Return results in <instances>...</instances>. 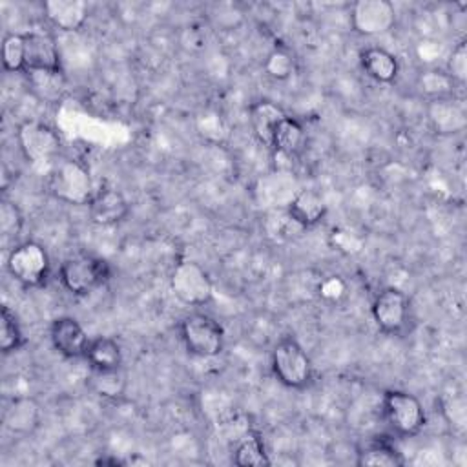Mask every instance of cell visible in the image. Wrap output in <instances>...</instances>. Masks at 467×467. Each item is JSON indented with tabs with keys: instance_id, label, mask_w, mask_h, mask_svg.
Returning <instances> with one entry per match:
<instances>
[{
	"instance_id": "1",
	"label": "cell",
	"mask_w": 467,
	"mask_h": 467,
	"mask_svg": "<svg viewBox=\"0 0 467 467\" xmlns=\"http://www.w3.org/2000/svg\"><path fill=\"white\" fill-rule=\"evenodd\" d=\"M49 193L66 204L88 206L97 188L88 168L73 159H57L47 177Z\"/></svg>"
},
{
	"instance_id": "2",
	"label": "cell",
	"mask_w": 467,
	"mask_h": 467,
	"mask_svg": "<svg viewBox=\"0 0 467 467\" xmlns=\"http://www.w3.org/2000/svg\"><path fill=\"white\" fill-rule=\"evenodd\" d=\"M111 275V266L104 257L93 254H75L60 265V283L73 296H88L100 288Z\"/></svg>"
},
{
	"instance_id": "3",
	"label": "cell",
	"mask_w": 467,
	"mask_h": 467,
	"mask_svg": "<svg viewBox=\"0 0 467 467\" xmlns=\"http://www.w3.org/2000/svg\"><path fill=\"white\" fill-rule=\"evenodd\" d=\"M270 363L275 379L288 389H305L312 381V361L306 350L294 337H283L274 345Z\"/></svg>"
},
{
	"instance_id": "4",
	"label": "cell",
	"mask_w": 467,
	"mask_h": 467,
	"mask_svg": "<svg viewBox=\"0 0 467 467\" xmlns=\"http://www.w3.org/2000/svg\"><path fill=\"white\" fill-rule=\"evenodd\" d=\"M181 339L192 356L208 359L224 348V330L215 317L204 312H192L179 325Z\"/></svg>"
},
{
	"instance_id": "5",
	"label": "cell",
	"mask_w": 467,
	"mask_h": 467,
	"mask_svg": "<svg viewBox=\"0 0 467 467\" xmlns=\"http://www.w3.org/2000/svg\"><path fill=\"white\" fill-rule=\"evenodd\" d=\"M381 410L390 431L403 438L420 434L427 421L421 401L414 394L400 389H390L383 392Z\"/></svg>"
},
{
	"instance_id": "6",
	"label": "cell",
	"mask_w": 467,
	"mask_h": 467,
	"mask_svg": "<svg viewBox=\"0 0 467 467\" xmlns=\"http://www.w3.org/2000/svg\"><path fill=\"white\" fill-rule=\"evenodd\" d=\"M173 296L186 306H202L213 297L210 274L193 259H181L170 274Z\"/></svg>"
},
{
	"instance_id": "7",
	"label": "cell",
	"mask_w": 467,
	"mask_h": 467,
	"mask_svg": "<svg viewBox=\"0 0 467 467\" xmlns=\"http://www.w3.org/2000/svg\"><path fill=\"white\" fill-rule=\"evenodd\" d=\"M49 268L47 250L36 241H24L7 255L9 274L24 286H42L49 275Z\"/></svg>"
},
{
	"instance_id": "8",
	"label": "cell",
	"mask_w": 467,
	"mask_h": 467,
	"mask_svg": "<svg viewBox=\"0 0 467 467\" xmlns=\"http://www.w3.org/2000/svg\"><path fill=\"white\" fill-rule=\"evenodd\" d=\"M16 142L22 155L35 164L57 161L62 146L58 133L40 120H24L16 128Z\"/></svg>"
},
{
	"instance_id": "9",
	"label": "cell",
	"mask_w": 467,
	"mask_h": 467,
	"mask_svg": "<svg viewBox=\"0 0 467 467\" xmlns=\"http://www.w3.org/2000/svg\"><path fill=\"white\" fill-rule=\"evenodd\" d=\"M396 7L389 0H358L350 7L352 29L361 36H379L396 26Z\"/></svg>"
},
{
	"instance_id": "10",
	"label": "cell",
	"mask_w": 467,
	"mask_h": 467,
	"mask_svg": "<svg viewBox=\"0 0 467 467\" xmlns=\"http://www.w3.org/2000/svg\"><path fill=\"white\" fill-rule=\"evenodd\" d=\"M370 312L374 323L381 332L396 336L407 327L410 303L405 292L394 286H387L376 294Z\"/></svg>"
},
{
	"instance_id": "11",
	"label": "cell",
	"mask_w": 467,
	"mask_h": 467,
	"mask_svg": "<svg viewBox=\"0 0 467 467\" xmlns=\"http://www.w3.org/2000/svg\"><path fill=\"white\" fill-rule=\"evenodd\" d=\"M427 122L438 135H456L467 128V109L456 97L427 100Z\"/></svg>"
},
{
	"instance_id": "12",
	"label": "cell",
	"mask_w": 467,
	"mask_h": 467,
	"mask_svg": "<svg viewBox=\"0 0 467 467\" xmlns=\"http://www.w3.org/2000/svg\"><path fill=\"white\" fill-rule=\"evenodd\" d=\"M40 421H42V407L29 394H20L11 398L2 414V423L5 431H9L15 436L33 434L40 427Z\"/></svg>"
},
{
	"instance_id": "13",
	"label": "cell",
	"mask_w": 467,
	"mask_h": 467,
	"mask_svg": "<svg viewBox=\"0 0 467 467\" xmlns=\"http://www.w3.org/2000/svg\"><path fill=\"white\" fill-rule=\"evenodd\" d=\"M49 339H51L53 348L67 359L84 358L88 343H89L88 334L82 328V325L75 317H69V316L57 317L51 323Z\"/></svg>"
},
{
	"instance_id": "14",
	"label": "cell",
	"mask_w": 467,
	"mask_h": 467,
	"mask_svg": "<svg viewBox=\"0 0 467 467\" xmlns=\"http://www.w3.org/2000/svg\"><path fill=\"white\" fill-rule=\"evenodd\" d=\"M26 36V71H62L60 51L49 33L29 31Z\"/></svg>"
},
{
	"instance_id": "15",
	"label": "cell",
	"mask_w": 467,
	"mask_h": 467,
	"mask_svg": "<svg viewBox=\"0 0 467 467\" xmlns=\"http://www.w3.org/2000/svg\"><path fill=\"white\" fill-rule=\"evenodd\" d=\"M88 213L95 224L113 226L128 217L130 204L120 190L113 186H102L91 197L88 204Z\"/></svg>"
},
{
	"instance_id": "16",
	"label": "cell",
	"mask_w": 467,
	"mask_h": 467,
	"mask_svg": "<svg viewBox=\"0 0 467 467\" xmlns=\"http://www.w3.org/2000/svg\"><path fill=\"white\" fill-rule=\"evenodd\" d=\"M42 11L47 22L64 33L82 29L89 18V7L82 0H47L42 4Z\"/></svg>"
},
{
	"instance_id": "17",
	"label": "cell",
	"mask_w": 467,
	"mask_h": 467,
	"mask_svg": "<svg viewBox=\"0 0 467 467\" xmlns=\"http://www.w3.org/2000/svg\"><path fill=\"white\" fill-rule=\"evenodd\" d=\"M286 215L303 228L316 226L327 215V201L317 190L299 188L286 204Z\"/></svg>"
},
{
	"instance_id": "18",
	"label": "cell",
	"mask_w": 467,
	"mask_h": 467,
	"mask_svg": "<svg viewBox=\"0 0 467 467\" xmlns=\"http://www.w3.org/2000/svg\"><path fill=\"white\" fill-rule=\"evenodd\" d=\"M286 117L285 109L272 100H257L248 108V122L254 137L270 148L275 126Z\"/></svg>"
},
{
	"instance_id": "19",
	"label": "cell",
	"mask_w": 467,
	"mask_h": 467,
	"mask_svg": "<svg viewBox=\"0 0 467 467\" xmlns=\"http://www.w3.org/2000/svg\"><path fill=\"white\" fill-rule=\"evenodd\" d=\"M359 64L363 67V71L376 82L379 84H390L398 78V73H400V64H398V58L383 49V47H378V46H370V47H365L361 53H359Z\"/></svg>"
},
{
	"instance_id": "20",
	"label": "cell",
	"mask_w": 467,
	"mask_h": 467,
	"mask_svg": "<svg viewBox=\"0 0 467 467\" xmlns=\"http://www.w3.org/2000/svg\"><path fill=\"white\" fill-rule=\"evenodd\" d=\"M405 463L401 452L387 440L374 438L356 451V465L361 467H400Z\"/></svg>"
},
{
	"instance_id": "21",
	"label": "cell",
	"mask_w": 467,
	"mask_h": 467,
	"mask_svg": "<svg viewBox=\"0 0 467 467\" xmlns=\"http://www.w3.org/2000/svg\"><path fill=\"white\" fill-rule=\"evenodd\" d=\"M89 368L111 370L122 367V348L117 339L109 336H97L89 339L84 354Z\"/></svg>"
},
{
	"instance_id": "22",
	"label": "cell",
	"mask_w": 467,
	"mask_h": 467,
	"mask_svg": "<svg viewBox=\"0 0 467 467\" xmlns=\"http://www.w3.org/2000/svg\"><path fill=\"white\" fill-rule=\"evenodd\" d=\"M86 387L102 400L117 401L124 396L128 381L122 367L111 370L89 368V374L86 376Z\"/></svg>"
},
{
	"instance_id": "23",
	"label": "cell",
	"mask_w": 467,
	"mask_h": 467,
	"mask_svg": "<svg viewBox=\"0 0 467 467\" xmlns=\"http://www.w3.org/2000/svg\"><path fill=\"white\" fill-rule=\"evenodd\" d=\"M232 460L239 467H263L272 463L266 452L263 436L254 429H248L246 432H243V436L235 441Z\"/></svg>"
},
{
	"instance_id": "24",
	"label": "cell",
	"mask_w": 467,
	"mask_h": 467,
	"mask_svg": "<svg viewBox=\"0 0 467 467\" xmlns=\"http://www.w3.org/2000/svg\"><path fill=\"white\" fill-rule=\"evenodd\" d=\"M305 144V130L303 126L292 119V117H285L274 130V135H272V142H270V148L277 153V155H283V157H296L301 148Z\"/></svg>"
},
{
	"instance_id": "25",
	"label": "cell",
	"mask_w": 467,
	"mask_h": 467,
	"mask_svg": "<svg viewBox=\"0 0 467 467\" xmlns=\"http://www.w3.org/2000/svg\"><path fill=\"white\" fill-rule=\"evenodd\" d=\"M454 80L447 75V71L438 67L423 69L416 78V88L427 100L454 97Z\"/></svg>"
},
{
	"instance_id": "26",
	"label": "cell",
	"mask_w": 467,
	"mask_h": 467,
	"mask_svg": "<svg viewBox=\"0 0 467 467\" xmlns=\"http://www.w3.org/2000/svg\"><path fill=\"white\" fill-rule=\"evenodd\" d=\"M27 78L33 91L42 100L55 102L66 91V78L62 71H29Z\"/></svg>"
},
{
	"instance_id": "27",
	"label": "cell",
	"mask_w": 467,
	"mask_h": 467,
	"mask_svg": "<svg viewBox=\"0 0 467 467\" xmlns=\"http://www.w3.org/2000/svg\"><path fill=\"white\" fill-rule=\"evenodd\" d=\"M2 64L9 73L26 71V36L24 33H7L2 38Z\"/></svg>"
},
{
	"instance_id": "28",
	"label": "cell",
	"mask_w": 467,
	"mask_h": 467,
	"mask_svg": "<svg viewBox=\"0 0 467 467\" xmlns=\"http://www.w3.org/2000/svg\"><path fill=\"white\" fill-rule=\"evenodd\" d=\"M26 343L24 332L15 312L4 305L2 306V323H0V348L4 354H11L18 350Z\"/></svg>"
},
{
	"instance_id": "29",
	"label": "cell",
	"mask_w": 467,
	"mask_h": 467,
	"mask_svg": "<svg viewBox=\"0 0 467 467\" xmlns=\"http://www.w3.org/2000/svg\"><path fill=\"white\" fill-rule=\"evenodd\" d=\"M263 69L274 80H286L296 71V58L288 49L275 47L266 55Z\"/></svg>"
},
{
	"instance_id": "30",
	"label": "cell",
	"mask_w": 467,
	"mask_h": 467,
	"mask_svg": "<svg viewBox=\"0 0 467 467\" xmlns=\"http://www.w3.org/2000/svg\"><path fill=\"white\" fill-rule=\"evenodd\" d=\"M22 226H24V215H22L20 208L16 206V202L2 199V202H0V234H2L4 241L18 237V234L22 232Z\"/></svg>"
},
{
	"instance_id": "31",
	"label": "cell",
	"mask_w": 467,
	"mask_h": 467,
	"mask_svg": "<svg viewBox=\"0 0 467 467\" xmlns=\"http://www.w3.org/2000/svg\"><path fill=\"white\" fill-rule=\"evenodd\" d=\"M447 75L454 80V84H463L467 80V44L460 40L447 60Z\"/></svg>"
},
{
	"instance_id": "32",
	"label": "cell",
	"mask_w": 467,
	"mask_h": 467,
	"mask_svg": "<svg viewBox=\"0 0 467 467\" xmlns=\"http://www.w3.org/2000/svg\"><path fill=\"white\" fill-rule=\"evenodd\" d=\"M443 414L452 427L465 429V400L460 394L443 401Z\"/></svg>"
},
{
	"instance_id": "33",
	"label": "cell",
	"mask_w": 467,
	"mask_h": 467,
	"mask_svg": "<svg viewBox=\"0 0 467 467\" xmlns=\"http://www.w3.org/2000/svg\"><path fill=\"white\" fill-rule=\"evenodd\" d=\"M95 463L97 465H126V460H120V458H115V456H108V458H99Z\"/></svg>"
}]
</instances>
